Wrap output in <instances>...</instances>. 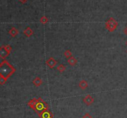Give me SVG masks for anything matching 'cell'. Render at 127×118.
Instances as JSON below:
<instances>
[{
	"mask_svg": "<svg viewBox=\"0 0 127 118\" xmlns=\"http://www.w3.org/2000/svg\"><path fill=\"white\" fill-rule=\"evenodd\" d=\"M16 71L13 66L11 65L6 60L4 59L0 64V74L3 75L7 78H9Z\"/></svg>",
	"mask_w": 127,
	"mask_h": 118,
	"instance_id": "1",
	"label": "cell"
},
{
	"mask_svg": "<svg viewBox=\"0 0 127 118\" xmlns=\"http://www.w3.org/2000/svg\"><path fill=\"white\" fill-rule=\"evenodd\" d=\"M18 33H19V31L14 27H11V29L9 30V34L10 35L11 37H12L13 38L16 37L18 35Z\"/></svg>",
	"mask_w": 127,
	"mask_h": 118,
	"instance_id": "10",
	"label": "cell"
},
{
	"mask_svg": "<svg viewBox=\"0 0 127 118\" xmlns=\"http://www.w3.org/2000/svg\"><path fill=\"white\" fill-rule=\"evenodd\" d=\"M32 83H33L35 87H40V85H42L43 80L40 77H36L32 80Z\"/></svg>",
	"mask_w": 127,
	"mask_h": 118,
	"instance_id": "8",
	"label": "cell"
},
{
	"mask_svg": "<svg viewBox=\"0 0 127 118\" xmlns=\"http://www.w3.org/2000/svg\"><path fill=\"white\" fill-rule=\"evenodd\" d=\"M83 102L87 106L91 105L94 102V99L91 95H87L83 98Z\"/></svg>",
	"mask_w": 127,
	"mask_h": 118,
	"instance_id": "6",
	"label": "cell"
},
{
	"mask_svg": "<svg viewBox=\"0 0 127 118\" xmlns=\"http://www.w3.org/2000/svg\"></svg>",
	"mask_w": 127,
	"mask_h": 118,
	"instance_id": "23",
	"label": "cell"
},
{
	"mask_svg": "<svg viewBox=\"0 0 127 118\" xmlns=\"http://www.w3.org/2000/svg\"><path fill=\"white\" fill-rule=\"evenodd\" d=\"M68 63L69 65L71 66H74L77 64L78 60L76 59V58H75V57L72 56L68 59Z\"/></svg>",
	"mask_w": 127,
	"mask_h": 118,
	"instance_id": "12",
	"label": "cell"
},
{
	"mask_svg": "<svg viewBox=\"0 0 127 118\" xmlns=\"http://www.w3.org/2000/svg\"><path fill=\"white\" fill-rule=\"evenodd\" d=\"M23 33L25 35V36H26V37L28 38L31 37L33 34V30H32V29L30 27H26V28H25L24 30Z\"/></svg>",
	"mask_w": 127,
	"mask_h": 118,
	"instance_id": "9",
	"label": "cell"
},
{
	"mask_svg": "<svg viewBox=\"0 0 127 118\" xmlns=\"http://www.w3.org/2000/svg\"><path fill=\"white\" fill-rule=\"evenodd\" d=\"M117 26H118V22L112 17L109 19L105 23V27L107 30L110 32H114Z\"/></svg>",
	"mask_w": 127,
	"mask_h": 118,
	"instance_id": "3",
	"label": "cell"
},
{
	"mask_svg": "<svg viewBox=\"0 0 127 118\" xmlns=\"http://www.w3.org/2000/svg\"><path fill=\"white\" fill-rule=\"evenodd\" d=\"M9 53L6 52L5 50V49L4 48V46H1L0 48V58L2 60H4L6 57H8L9 56Z\"/></svg>",
	"mask_w": 127,
	"mask_h": 118,
	"instance_id": "7",
	"label": "cell"
},
{
	"mask_svg": "<svg viewBox=\"0 0 127 118\" xmlns=\"http://www.w3.org/2000/svg\"><path fill=\"white\" fill-rule=\"evenodd\" d=\"M48 105L47 104V103L44 101L41 98H39L37 99V102L33 110L39 114L44 111L48 110Z\"/></svg>",
	"mask_w": 127,
	"mask_h": 118,
	"instance_id": "2",
	"label": "cell"
},
{
	"mask_svg": "<svg viewBox=\"0 0 127 118\" xmlns=\"http://www.w3.org/2000/svg\"><path fill=\"white\" fill-rule=\"evenodd\" d=\"M63 54H64V56H65L66 58H68V59H69V58H70L71 57L73 56V54H72L71 52L69 50H66L65 52H64V53H63Z\"/></svg>",
	"mask_w": 127,
	"mask_h": 118,
	"instance_id": "16",
	"label": "cell"
},
{
	"mask_svg": "<svg viewBox=\"0 0 127 118\" xmlns=\"http://www.w3.org/2000/svg\"><path fill=\"white\" fill-rule=\"evenodd\" d=\"M79 87L81 88V90H85L88 87V83L85 80H82L79 82Z\"/></svg>",
	"mask_w": 127,
	"mask_h": 118,
	"instance_id": "11",
	"label": "cell"
},
{
	"mask_svg": "<svg viewBox=\"0 0 127 118\" xmlns=\"http://www.w3.org/2000/svg\"><path fill=\"white\" fill-rule=\"evenodd\" d=\"M82 118H93V116L89 113H86L84 114L83 116H82Z\"/></svg>",
	"mask_w": 127,
	"mask_h": 118,
	"instance_id": "19",
	"label": "cell"
},
{
	"mask_svg": "<svg viewBox=\"0 0 127 118\" xmlns=\"http://www.w3.org/2000/svg\"><path fill=\"white\" fill-rule=\"evenodd\" d=\"M27 1L28 0H19V1L22 3V4H25V3H27Z\"/></svg>",
	"mask_w": 127,
	"mask_h": 118,
	"instance_id": "20",
	"label": "cell"
},
{
	"mask_svg": "<svg viewBox=\"0 0 127 118\" xmlns=\"http://www.w3.org/2000/svg\"><path fill=\"white\" fill-rule=\"evenodd\" d=\"M46 64L49 68L53 69L57 64V61L53 57H50L46 61Z\"/></svg>",
	"mask_w": 127,
	"mask_h": 118,
	"instance_id": "4",
	"label": "cell"
},
{
	"mask_svg": "<svg viewBox=\"0 0 127 118\" xmlns=\"http://www.w3.org/2000/svg\"><path fill=\"white\" fill-rule=\"evenodd\" d=\"M57 71H58V72H61V73H62V72H63L64 71H65L66 70V67L64 66L63 64H59V65L57 66Z\"/></svg>",
	"mask_w": 127,
	"mask_h": 118,
	"instance_id": "14",
	"label": "cell"
},
{
	"mask_svg": "<svg viewBox=\"0 0 127 118\" xmlns=\"http://www.w3.org/2000/svg\"><path fill=\"white\" fill-rule=\"evenodd\" d=\"M125 33L126 35H127V27H126V28H125Z\"/></svg>",
	"mask_w": 127,
	"mask_h": 118,
	"instance_id": "21",
	"label": "cell"
},
{
	"mask_svg": "<svg viewBox=\"0 0 127 118\" xmlns=\"http://www.w3.org/2000/svg\"><path fill=\"white\" fill-rule=\"evenodd\" d=\"M48 19L47 17L46 16H45V15L42 16L40 19V22L41 24H46L48 22Z\"/></svg>",
	"mask_w": 127,
	"mask_h": 118,
	"instance_id": "17",
	"label": "cell"
},
{
	"mask_svg": "<svg viewBox=\"0 0 127 118\" xmlns=\"http://www.w3.org/2000/svg\"><path fill=\"white\" fill-rule=\"evenodd\" d=\"M3 46H4V48L5 49L6 51V52H8L9 54H10L11 52V51H12V50H13V48H12V46L9 45H3Z\"/></svg>",
	"mask_w": 127,
	"mask_h": 118,
	"instance_id": "18",
	"label": "cell"
},
{
	"mask_svg": "<svg viewBox=\"0 0 127 118\" xmlns=\"http://www.w3.org/2000/svg\"></svg>",
	"mask_w": 127,
	"mask_h": 118,
	"instance_id": "22",
	"label": "cell"
},
{
	"mask_svg": "<svg viewBox=\"0 0 127 118\" xmlns=\"http://www.w3.org/2000/svg\"><path fill=\"white\" fill-rule=\"evenodd\" d=\"M8 80V78L6 77H4L3 75L0 74V84L1 85H3L4 84H5L6 82Z\"/></svg>",
	"mask_w": 127,
	"mask_h": 118,
	"instance_id": "15",
	"label": "cell"
},
{
	"mask_svg": "<svg viewBox=\"0 0 127 118\" xmlns=\"http://www.w3.org/2000/svg\"><path fill=\"white\" fill-rule=\"evenodd\" d=\"M40 118H53V115L50 111L47 110L38 114Z\"/></svg>",
	"mask_w": 127,
	"mask_h": 118,
	"instance_id": "5",
	"label": "cell"
},
{
	"mask_svg": "<svg viewBox=\"0 0 127 118\" xmlns=\"http://www.w3.org/2000/svg\"><path fill=\"white\" fill-rule=\"evenodd\" d=\"M36 102H37V99L36 98H33L31 100H30L29 102H28V106L31 108L32 109H34L35 106L36 105Z\"/></svg>",
	"mask_w": 127,
	"mask_h": 118,
	"instance_id": "13",
	"label": "cell"
}]
</instances>
